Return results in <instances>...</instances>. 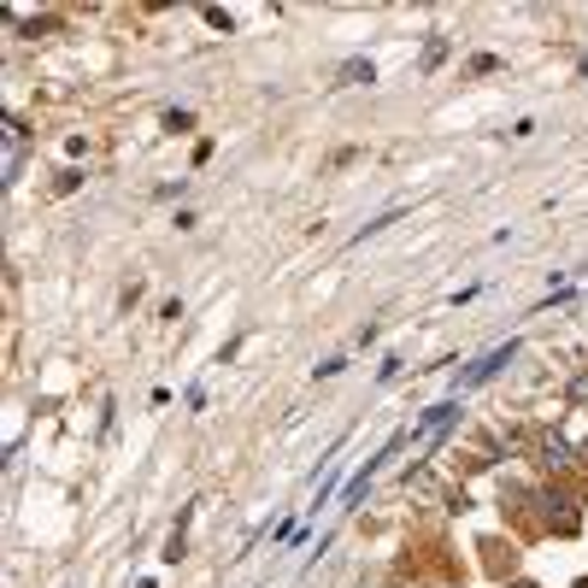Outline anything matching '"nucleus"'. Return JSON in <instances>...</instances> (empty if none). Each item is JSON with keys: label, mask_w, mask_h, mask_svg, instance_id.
<instances>
[{"label": "nucleus", "mask_w": 588, "mask_h": 588, "mask_svg": "<svg viewBox=\"0 0 588 588\" xmlns=\"http://www.w3.org/2000/svg\"><path fill=\"white\" fill-rule=\"evenodd\" d=\"M512 359H518V341H507V348H494V353H482L471 371L454 377V389H482L489 377H500V366H512Z\"/></svg>", "instance_id": "obj_1"}, {"label": "nucleus", "mask_w": 588, "mask_h": 588, "mask_svg": "<svg viewBox=\"0 0 588 588\" xmlns=\"http://www.w3.org/2000/svg\"><path fill=\"white\" fill-rule=\"evenodd\" d=\"M454 418H459V394H454V401H442V406H429L424 418H418V424L406 429V436H412V442H424V436H436V429H447Z\"/></svg>", "instance_id": "obj_2"}, {"label": "nucleus", "mask_w": 588, "mask_h": 588, "mask_svg": "<svg viewBox=\"0 0 588 588\" xmlns=\"http://www.w3.org/2000/svg\"><path fill=\"white\" fill-rule=\"evenodd\" d=\"M570 507H577L570 494H559V489H542V512H547V524H559V535L577 530V512H570Z\"/></svg>", "instance_id": "obj_3"}, {"label": "nucleus", "mask_w": 588, "mask_h": 588, "mask_svg": "<svg viewBox=\"0 0 588 588\" xmlns=\"http://www.w3.org/2000/svg\"><path fill=\"white\" fill-rule=\"evenodd\" d=\"M535 459H542L547 471H565V465L577 459V454H570V442H565V436H542V442H535Z\"/></svg>", "instance_id": "obj_4"}, {"label": "nucleus", "mask_w": 588, "mask_h": 588, "mask_svg": "<svg viewBox=\"0 0 588 588\" xmlns=\"http://www.w3.org/2000/svg\"><path fill=\"white\" fill-rule=\"evenodd\" d=\"M341 83H377L371 59H348V65H341Z\"/></svg>", "instance_id": "obj_5"}, {"label": "nucleus", "mask_w": 588, "mask_h": 588, "mask_svg": "<svg viewBox=\"0 0 588 588\" xmlns=\"http://www.w3.org/2000/svg\"><path fill=\"white\" fill-rule=\"evenodd\" d=\"M565 394H570V401H577V406H588V371H577V377H570V389H565Z\"/></svg>", "instance_id": "obj_6"}, {"label": "nucleus", "mask_w": 588, "mask_h": 588, "mask_svg": "<svg viewBox=\"0 0 588 588\" xmlns=\"http://www.w3.org/2000/svg\"><path fill=\"white\" fill-rule=\"evenodd\" d=\"M577 72H582V77H588V59H582V65H577Z\"/></svg>", "instance_id": "obj_7"}, {"label": "nucleus", "mask_w": 588, "mask_h": 588, "mask_svg": "<svg viewBox=\"0 0 588 588\" xmlns=\"http://www.w3.org/2000/svg\"><path fill=\"white\" fill-rule=\"evenodd\" d=\"M512 588H535V582H512Z\"/></svg>", "instance_id": "obj_8"}]
</instances>
